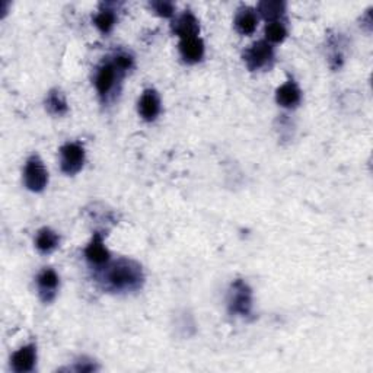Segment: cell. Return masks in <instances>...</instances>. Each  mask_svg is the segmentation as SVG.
Segmentation results:
<instances>
[{"mask_svg":"<svg viewBox=\"0 0 373 373\" xmlns=\"http://www.w3.org/2000/svg\"><path fill=\"white\" fill-rule=\"evenodd\" d=\"M44 104H46V110L51 115H64L69 111L66 97L63 95L60 89H51L46 97Z\"/></svg>","mask_w":373,"mask_h":373,"instance_id":"e0dca14e","label":"cell"},{"mask_svg":"<svg viewBox=\"0 0 373 373\" xmlns=\"http://www.w3.org/2000/svg\"><path fill=\"white\" fill-rule=\"evenodd\" d=\"M172 31L175 35L179 37V40H185V38L199 37L200 34V22L196 15L190 10H185L183 15H179L175 22L172 23Z\"/></svg>","mask_w":373,"mask_h":373,"instance_id":"7c38bea8","label":"cell"},{"mask_svg":"<svg viewBox=\"0 0 373 373\" xmlns=\"http://www.w3.org/2000/svg\"><path fill=\"white\" fill-rule=\"evenodd\" d=\"M124 72L114 63V60H105L101 66L97 69L95 74V88L99 98L102 101H107L111 92L115 89V85H117L123 78H124Z\"/></svg>","mask_w":373,"mask_h":373,"instance_id":"3957f363","label":"cell"},{"mask_svg":"<svg viewBox=\"0 0 373 373\" xmlns=\"http://www.w3.org/2000/svg\"><path fill=\"white\" fill-rule=\"evenodd\" d=\"M264 35H265V41H268L270 44H279L286 40L288 28H286V25L280 21L268 22L265 25Z\"/></svg>","mask_w":373,"mask_h":373,"instance_id":"ac0fdd59","label":"cell"},{"mask_svg":"<svg viewBox=\"0 0 373 373\" xmlns=\"http://www.w3.org/2000/svg\"><path fill=\"white\" fill-rule=\"evenodd\" d=\"M60 243V236L54 232L53 229L43 228L38 230L35 236V247L41 254H51L57 250Z\"/></svg>","mask_w":373,"mask_h":373,"instance_id":"9a60e30c","label":"cell"},{"mask_svg":"<svg viewBox=\"0 0 373 373\" xmlns=\"http://www.w3.org/2000/svg\"><path fill=\"white\" fill-rule=\"evenodd\" d=\"M86 159L85 148L76 141H69L60 148V170L66 175H76L82 171Z\"/></svg>","mask_w":373,"mask_h":373,"instance_id":"5b68a950","label":"cell"},{"mask_svg":"<svg viewBox=\"0 0 373 373\" xmlns=\"http://www.w3.org/2000/svg\"><path fill=\"white\" fill-rule=\"evenodd\" d=\"M85 259L89 264L98 268L111 261V254L104 245V236H102V234H94L91 242H89L85 248Z\"/></svg>","mask_w":373,"mask_h":373,"instance_id":"9c48e42d","label":"cell"},{"mask_svg":"<svg viewBox=\"0 0 373 373\" xmlns=\"http://www.w3.org/2000/svg\"><path fill=\"white\" fill-rule=\"evenodd\" d=\"M256 10L267 22H276L285 15L286 3L280 0H264L256 6Z\"/></svg>","mask_w":373,"mask_h":373,"instance_id":"2e32d148","label":"cell"},{"mask_svg":"<svg viewBox=\"0 0 373 373\" xmlns=\"http://www.w3.org/2000/svg\"><path fill=\"white\" fill-rule=\"evenodd\" d=\"M59 286L60 279L53 268H44L43 272H40V274L37 276L38 296H40V299L44 303H51L56 299Z\"/></svg>","mask_w":373,"mask_h":373,"instance_id":"52a82bcc","label":"cell"},{"mask_svg":"<svg viewBox=\"0 0 373 373\" xmlns=\"http://www.w3.org/2000/svg\"><path fill=\"white\" fill-rule=\"evenodd\" d=\"M254 296L248 283L242 279H236L230 285L228 294V310L230 315L248 318L252 314Z\"/></svg>","mask_w":373,"mask_h":373,"instance_id":"7a4b0ae2","label":"cell"},{"mask_svg":"<svg viewBox=\"0 0 373 373\" xmlns=\"http://www.w3.org/2000/svg\"><path fill=\"white\" fill-rule=\"evenodd\" d=\"M139 114L140 117L143 119L148 123L155 121L162 110V104H161V97L158 94L157 89L153 88H148L141 94L140 99H139Z\"/></svg>","mask_w":373,"mask_h":373,"instance_id":"ba28073f","label":"cell"},{"mask_svg":"<svg viewBox=\"0 0 373 373\" xmlns=\"http://www.w3.org/2000/svg\"><path fill=\"white\" fill-rule=\"evenodd\" d=\"M12 370L17 373H28L32 372L37 363V345L35 344H27L21 347L12 356Z\"/></svg>","mask_w":373,"mask_h":373,"instance_id":"30bf717a","label":"cell"},{"mask_svg":"<svg viewBox=\"0 0 373 373\" xmlns=\"http://www.w3.org/2000/svg\"><path fill=\"white\" fill-rule=\"evenodd\" d=\"M23 184L32 192H43L48 184V171L38 155L30 157L25 163Z\"/></svg>","mask_w":373,"mask_h":373,"instance_id":"8992f818","label":"cell"},{"mask_svg":"<svg viewBox=\"0 0 373 373\" xmlns=\"http://www.w3.org/2000/svg\"><path fill=\"white\" fill-rule=\"evenodd\" d=\"M150 8L162 18H171L175 12V6L171 2H152Z\"/></svg>","mask_w":373,"mask_h":373,"instance_id":"ffe728a7","label":"cell"},{"mask_svg":"<svg viewBox=\"0 0 373 373\" xmlns=\"http://www.w3.org/2000/svg\"><path fill=\"white\" fill-rule=\"evenodd\" d=\"M145 272L132 259H119L99 267L98 283L111 293H133L145 285Z\"/></svg>","mask_w":373,"mask_h":373,"instance_id":"6da1fadb","label":"cell"},{"mask_svg":"<svg viewBox=\"0 0 373 373\" xmlns=\"http://www.w3.org/2000/svg\"><path fill=\"white\" fill-rule=\"evenodd\" d=\"M276 101L280 107L288 110H293L298 107L302 101V91L299 85L293 79H289L288 82L279 86L276 91Z\"/></svg>","mask_w":373,"mask_h":373,"instance_id":"8fae6325","label":"cell"},{"mask_svg":"<svg viewBox=\"0 0 373 373\" xmlns=\"http://www.w3.org/2000/svg\"><path fill=\"white\" fill-rule=\"evenodd\" d=\"M234 23L241 35H251L255 32L256 25H259V15H256L255 9L250 6H242L238 9Z\"/></svg>","mask_w":373,"mask_h":373,"instance_id":"5bb4252c","label":"cell"},{"mask_svg":"<svg viewBox=\"0 0 373 373\" xmlns=\"http://www.w3.org/2000/svg\"><path fill=\"white\" fill-rule=\"evenodd\" d=\"M179 54L184 59L185 63L190 64H196L203 60L204 53H205V47L204 43L200 37H192V38H185V40H179Z\"/></svg>","mask_w":373,"mask_h":373,"instance_id":"4fadbf2b","label":"cell"},{"mask_svg":"<svg viewBox=\"0 0 373 373\" xmlns=\"http://www.w3.org/2000/svg\"><path fill=\"white\" fill-rule=\"evenodd\" d=\"M98 367L95 366V363H92V360H86V359H82L79 360V363L74 366V370L78 372H95Z\"/></svg>","mask_w":373,"mask_h":373,"instance_id":"44dd1931","label":"cell"},{"mask_svg":"<svg viewBox=\"0 0 373 373\" xmlns=\"http://www.w3.org/2000/svg\"><path fill=\"white\" fill-rule=\"evenodd\" d=\"M115 21H117V17H115L112 9H101L98 14L94 18V25L98 28L99 32L102 34H110L114 28Z\"/></svg>","mask_w":373,"mask_h":373,"instance_id":"d6986e66","label":"cell"},{"mask_svg":"<svg viewBox=\"0 0 373 373\" xmlns=\"http://www.w3.org/2000/svg\"><path fill=\"white\" fill-rule=\"evenodd\" d=\"M242 59L245 61V66L250 72L263 70L268 66H272V63L274 60V48L265 40L255 41L243 51Z\"/></svg>","mask_w":373,"mask_h":373,"instance_id":"277c9868","label":"cell"}]
</instances>
